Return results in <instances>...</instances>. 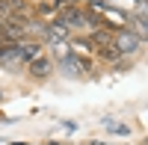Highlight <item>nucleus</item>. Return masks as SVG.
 <instances>
[{"mask_svg": "<svg viewBox=\"0 0 148 145\" xmlns=\"http://www.w3.org/2000/svg\"><path fill=\"white\" fill-rule=\"evenodd\" d=\"M56 68L62 71L65 77H83L86 71H89V68H86V62H83V59H80L77 53H65V56H59Z\"/></svg>", "mask_w": 148, "mask_h": 145, "instance_id": "obj_2", "label": "nucleus"}, {"mask_svg": "<svg viewBox=\"0 0 148 145\" xmlns=\"http://www.w3.org/2000/svg\"><path fill=\"white\" fill-rule=\"evenodd\" d=\"M0 101H3V95H0Z\"/></svg>", "mask_w": 148, "mask_h": 145, "instance_id": "obj_9", "label": "nucleus"}, {"mask_svg": "<svg viewBox=\"0 0 148 145\" xmlns=\"http://www.w3.org/2000/svg\"><path fill=\"white\" fill-rule=\"evenodd\" d=\"M3 44H6V39H3V33H0V47H3Z\"/></svg>", "mask_w": 148, "mask_h": 145, "instance_id": "obj_8", "label": "nucleus"}, {"mask_svg": "<svg viewBox=\"0 0 148 145\" xmlns=\"http://www.w3.org/2000/svg\"><path fill=\"white\" fill-rule=\"evenodd\" d=\"M104 124L113 130V133H119V136H127V133H130V127H127V124H116V122H104Z\"/></svg>", "mask_w": 148, "mask_h": 145, "instance_id": "obj_7", "label": "nucleus"}, {"mask_svg": "<svg viewBox=\"0 0 148 145\" xmlns=\"http://www.w3.org/2000/svg\"><path fill=\"white\" fill-rule=\"evenodd\" d=\"M0 65H3V68H18V65H24V62H21V53H18V42H9V44L0 47Z\"/></svg>", "mask_w": 148, "mask_h": 145, "instance_id": "obj_3", "label": "nucleus"}, {"mask_svg": "<svg viewBox=\"0 0 148 145\" xmlns=\"http://www.w3.org/2000/svg\"><path fill=\"white\" fill-rule=\"evenodd\" d=\"M139 47H142V39H139L133 30L119 27V30L113 33V51H116V53H125V56H127V53H136Z\"/></svg>", "mask_w": 148, "mask_h": 145, "instance_id": "obj_1", "label": "nucleus"}, {"mask_svg": "<svg viewBox=\"0 0 148 145\" xmlns=\"http://www.w3.org/2000/svg\"><path fill=\"white\" fill-rule=\"evenodd\" d=\"M18 53H21V62H33L36 56H42V44L39 42H18Z\"/></svg>", "mask_w": 148, "mask_h": 145, "instance_id": "obj_4", "label": "nucleus"}, {"mask_svg": "<svg viewBox=\"0 0 148 145\" xmlns=\"http://www.w3.org/2000/svg\"><path fill=\"white\" fill-rule=\"evenodd\" d=\"M45 36H47V42H65L68 39V30L62 27V21H53V24H47V27H45Z\"/></svg>", "mask_w": 148, "mask_h": 145, "instance_id": "obj_5", "label": "nucleus"}, {"mask_svg": "<svg viewBox=\"0 0 148 145\" xmlns=\"http://www.w3.org/2000/svg\"><path fill=\"white\" fill-rule=\"evenodd\" d=\"M27 68H30V74H33V77H47V74H51V59L36 56L33 62H27Z\"/></svg>", "mask_w": 148, "mask_h": 145, "instance_id": "obj_6", "label": "nucleus"}]
</instances>
